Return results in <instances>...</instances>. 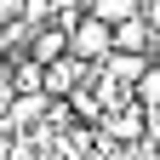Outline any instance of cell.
<instances>
[{
  "label": "cell",
  "instance_id": "1",
  "mask_svg": "<svg viewBox=\"0 0 160 160\" xmlns=\"http://www.w3.org/2000/svg\"><path fill=\"white\" fill-rule=\"evenodd\" d=\"M69 57H80L86 69H103L109 57H114V29L103 23V17H80V23L69 29Z\"/></svg>",
  "mask_w": 160,
  "mask_h": 160
},
{
  "label": "cell",
  "instance_id": "2",
  "mask_svg": "<svg viewBox=\"0 0 160 160\" xmlns=\"http://www.w3.org/2000/svg\"><path fill=\"white\" fill-rule=\"evenodd\" d=\"M29 57H34L40 69L63 63V57H69V29H63V23H46V29H34V40H29Z\"/></svg>",
  "mask_w": 160,
  "mask_h": 160
},
{
  "label": "cell",
  "instance_id": "3",
  "mask_svg": "<svg viewBox=\"0 0 160 160\" xmlns=\"http://www.w3.org/2000/svg\"><path fill=\"white\" fill-rule=\"evenodd\" d=\"M154 17L143 12V17H126V23L114 29V52H132V57H149V46H154Z\"/></svg>",
  "mask_w": 160,
  "mask_h": 160
},
{
  "label": "cell",
  "instance_id": "4",
  "mask_svg": "<svg viewBox=\"0 0 160 160\" xmlns=\"http://www.w3.org/2000/svg\"><path fill=\"white\" fill-rule=\"evenodd\" d=\"M86 63L80 57H63V63H52L46 69V97H74V92H86Z\"/></svg>",
  "mask_w": 160,
  "mask_h": 160
},
{
  "label": "cell",
  "instance_id": "5",
  "mask_svg": "<svg viewBox=\"0 0 160 160\" xmlns=\"http://www.w3.org/2000/svg\"><path fill=\"white\" fill-rule=\"evenodd\" d=\"M92 17H103L109 29H120L126 17H143V0H92Z\"/></svg>",
  "mask_w": 160,
  "mask_h": 160
}]
</instances>
